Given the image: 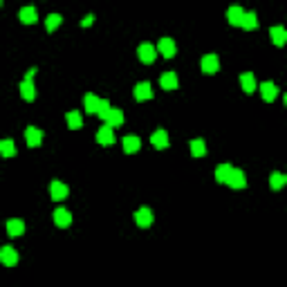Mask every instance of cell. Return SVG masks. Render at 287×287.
<instances>
[{
    "label": "cell",
    "instance_id": "1",
    "mask_svg": "<svg viewBox=\"0 0 287 287\" xmlns=\"http://www.w3.org/2000/svg\"><path fill=\"white\" fill-rule=\"evenodd\" d=\"M137 56H139L141 63L151 65L152 61L157 59V50H155V45H151V43H141V45L137 47Z\"/></svg>",
    "mask_w": 287,
    "mask_h": 287
},
{
    "label": "cell",
    "instance_id": "2",
    "mask_svg": "<svg viewBox=\"0 0 287 287\" xmlns=\"http://www.w3.org/2000/svg\"><path fill=\"white\" fill-rule=\"evenodd\" d=\"M224 184H229L231 188H245L247 186V177H245V173H242L240 169H231V173H229V177H227Z\"/></svg>",
    "mask_w": 287,
    "mask_h": 287
},
{
    "label": "cell",
    "instance_id": "3",
    "mask_svg": "<svg viewBox=\"0 0 287 287\" xmlns=\"http://www.w3.org/2000/svg\"><path fill=\"white\" fill-rule=\"evenodd\" d=\"M25 141H27L30 148H38L43 144V130H38L36 126H30L25 130Z\"/></svg>",
    "mask_w": 287,
    "mask_h": 287
},
{
    "label": "cell",
    "instance_id": "4",
    "mask_svg": "<svg viewBox=\"0 0 287 287\" xmlns=\"http://www.w3.org/2000/svg\"><path fill=\"white\" fill-rule=\"evenodd\" d=\"M0 263L5 265V267L18 265V252L14 247H0Z\"/></svg>",
    "mask_w": 287,
    "mask_h": 287
},
{
    "label": "cell",
    "instance_id": "5",
    "mask_svg": "<svg viewBox=\"0 0 287 287\" xmlns=\"http://www.w3.org/2000/svg\"><path fill=\"white\" fill-rule=\"evenodd\" d=\"M68 193H70V188H68V184H63V182L54 180L52 184H50V195H52V200H56V202L65 200L68 198Z\"/></svg>",
    "mask_w": 287,
    "mask_h": 287
},
{
    "label": "cell",
    "instance_id": "6",
    "mask_svg": "<svg viewBox=\"0 0 287 287\" xmlns=\"http://www.w3.org/2000/svg\"><path fill=\"white\" fill-rule=\"evenodd\" d=\"M135 222H137V227L148 229V227L152 224V211L148 209V206H141V209H137V213H135Z\"/></svg>",
    "mask_w": 287,
    "mask_h": 287
},
{
    "label": "cell",
    "instance_id": "7",
    "mask_svg": "<svg viewBox=\"0 0 287 287\" xmlns=\"http://www.w3.org/2000/svg\"><path fill=\"white\" fill-rule=\"evenodd\" d=\"M133 94H135L137 101H151L152 99V88L148 81H141L135 85V90H133Z\"/></svg>",
    "mask_w": 287,
    "mask_h": 287
},
{
    "label": "cell",
    "instance_id": "8",
    "mask_svg": "<svg viewBox=\"0 0 287 287\" xmlns=\"http://www.w3.org/2000/svg\"><path fill=\"white\" fill-rule=\"evenodd\" d=\"M155 50H157L164 59H173V56H175V41H173V38H162Z\"/></svg>",
    "mask_w": 287,
    "mask_h": 287
},
{
    "label": "cell",
    "instance_id": "9",
    "mask_svg": "<svg viewBox=\"0 0 287 287\" xmlns=\"http://www.w3.org/2000/svg\"><path fill=\"white\" fill-rule=\"evenodd\" d=\"M258 90H260V94H263V99L267 101V103H271V101L278 97V88H276V83L271 81H265L258 85Z\"/></svg>",
    "mask_w": 287,
    "mask_h": 287
},
{
    "label": "cell",
    "instance_id": "10",
    "mask_svg": "<svg viewBox=\"0 0 287 287\" xmlns=\"http://www.w3.org/2000/svg\"><path fill=\"white\" fill-rule=\"evenodd\" d=\"M151 144H152V148H157V151L169 148V133H166V130H155L151 135Z\"/></svg>",
    "mask_w": 287,
    "mask_h": 287
},
{
    "label": "cell",
    "instance_id": "11",
    "mask_svg": "<svg viewBox=\"0 0 287 287\" xmlns=\"http://www.w3.org/2000/svg\"><path fill=\"white\" fill-rule=\"evenodd\" d=\"M220 70V61H218L216 54H206L204 59H202V72L204 74H216Z\"/></svg>",
    "mask_w": 287,
    "mask_h": 287
},
{
    "label": "cell",
    "instance_id": "12",
    "mask_svg": "<svg viewBox=\"0 0 287 287\" xmlns=\"http://www.w3.org/2000/svg\"><path fill=\"white\" fill-rule=\"evenodd\" d=\"M97 141H99L101 146H112V144H115V133H112V128L108 126V123L99 128V133H97Z\"/></svg>",
    "mask_w": 287,
    "mask_h": 287
},
{
    "label": "cell",
    "instance_id": "13",
    "mask_svg": "<svg viewBox=\"0 0 287 287\" xmlns=\"http://www.w3.org/2000/svg\"><path fill=\"white\" fill-rule=\"evenodd\" d=\"M242 16H245V9L238 7V5H234V7H229L227 9V20H229V25H234V27H240Z\"/></svg>",
    "mask_w": 287,
    "mask_h": 287
},
{
    "label": "cell",
    "instance_id": "14",
    "mask_svg": "<svg viewBox=\"0 0 287 287\" xmlns=\"http://www.w3.org/2000/svg\"><path fill=\"white\" fill-rule=\"evenodd\" d=\"M54 224H56V227H61V229L70 227V224H72L70 211H68V209H63V206H61V209H56V211H54Z\"/></svg>",
    "mask_w": 287,
    "mask_h": 287
},
{
    "label": "cell",
    "instance_id": "15",
    "mask_svg": "<svg viewBox=\"0 0 287 287\" xmlns=\"http://www.w3.org/2000/svg\"><path fill=\"white\" fill-rule=\"evenodd\" d=\"M18 18H20V23L25 25H34L38 20V12H36V7H23L20 12H18Z\"/></svg>",
    "mask_w": 287,
    "mask_h": 287
},
{
    "label": "cell",
    "instance_id": "16",
    "mask_svg": "<svg viewBox=\"0 0 287 287\" xmlns=\"http://www.w3.org/2000/svg\"><path fill=\"white\" fill-rule=\"evenodd\" d=\"M270 36H271V43H274L276 47H283V45L287 43V32H285V27H281V25L271 27V30H270Z\"/></svg>",
    "mask_w": 287,
    "mask_h": 287
},
{
    "label": "cell",
    "instance_id": "17",
    "mask_svg": "<svg viewBox=\"0 0 287 287\" xmlns=\"http://www.w3.org/2000/svg\"><path fill=\"white\" fill-rule=\"evenodd\" d=\"M20 97L25 101L36 99V88H34V83H32V79H23V83H20Z\"/></svg>",
    "mask_w": 287,
    "mask_h": 287
},
{
    "label": "cell",
    "instance_id": "18",
    "mask_svg": "<svg viewBox=\"0 0 287 287\" xmlns=\"http://www.w3.org/2000/svg\"><path fill=\"white\" fill-rule=\"evenodd\" d=\"M103 123H108L110 128H117V126H121V123H123V112L119 110V108H110V112H108V117L103 119Z\"/></svg>",
    "mask_w": 287,
    "mask_h": 287
},
{
    "label": "cell",
    "instance_id": "19",
    "mask_svg": "<svg viewBox=\"0 0 287 287\" xmlns=\"http://www.w3.org/2000/svg\"><path fill=\"white\" fill-rule=\"evenodd\" d=\"M240 85H242V90H245L247 94H252V92H256V90H258L256 79H253L252 72H245V74H240Z\"/></svg>",
    "mask_w": 287,
    "mask_h": 287
},
{
    "label": "cell",
    "instance_id": "20",
    "mask_svg": "<svg viewBox=\"0 0 287 287\" xmlns=\"http://www.w3.org/2000/svg\"><path fill=\"white\" fill-rule=\"evenodd\" d=\"M7 234L12 236V238L23 236L25 234V222H23V220H16V218H14V220H9V222H7Z\"/></svg>",
    "mask_w": 287,
    "mask_h": 287
},
{
    "label": "cell",
    "instance_id": "21",
    "mask_svg": "<svg viewBox=\"0 0 287 287\" xmlns=\"http://www.w3.org/2000/svg\"><path fill=\"white\" fill-rule=\"evenodd\" d=\"M159 85L164 90H175L177 88V74L175 72H166V74L159 76Z\"/></svg>",
    "mask_w": 287,
    "mask_h": 287
},
{
    "label": "cell",
    "instance_id": "22",
    "mask_svg": "<svg viewBox=\"0 0 287 287\" xmlns=\"http://www.w3.org/2000/svg\"><path fill=\"white\" fill-rule=\"evenodd\" d=\"M141 146V141L137 135H128V137H123V151L128 152V155H133V152H137Z\"/></svg>",
    "mask_w": 287,
    "mask_h": 287
},
{
    "label": "cell",
    "instance_id": "23",
    "mask_svg": "<svg viewBox=\"0 0 287 287\" xmlns=\"http://www.w3.org/2000/svg\"><path fill=\"white\" fill-rule=\"evenodd\" d=\"M99 103H101V99L97 97V94H85V97H83V106H85V110H88L90 115H97Z\"/></svg>",
    "mask_w": 287,
    "mask_h": 287
},
{
    "label": "cell",
    "instance_id": "24",
    "mask_svg": "<svg viewBox=\"0 0 287 287\" xmlns=\"http://www.w3.org/2000/svg\"><path fill=\"white\" fill-rule=\"evenodd\" d=\"M240 27H245L247 32H253L258 30V16L253 12H245V16H242V23Z\"/></svg>",
    "mask_w": 287,
    "mask_h": 287
},
{
    "label": "cell",
    "instance_id": "25",
    "mask_svg": "<svg viewBox=\"0 0 287 287\" xmlns=\"http://www.w3.org/2000/svg\"><path fill=\"white\" fill-rule=\"evenodd\" d=\"M16 155V144L12 139H0V157H14Z\"/></svg>",
    "mask_w": 287,
    "mask_h": 287
},
{
    "label": "cell",
    "instance_id": "26",
    "mask_svg": "<svg viewBox=\"0 0 287 287\" xmlns=\"http://www.w3.org/2000/svg\"><path fill=\"white\" fill-rule=\"evenodd\" d=\"M191 155H193V157H204V155H206L204 139H193V141H191Z\"/></svg>",
    "mask_w": 287,
    "mask_h": 287
},
{
    "label": "cell",
    "instance_id": "27",
    "mask_svg": "<svg viewBox=\"0 0 287 287\" xmlns=\"http://www.w3.org/2000/svg\"><path fill=\"white\" fill-rule=\"evenodd\" d=\"M65 119H68V126H70L72 130H79L83 126V119H81V115H79L76 110L68 112V115H65Z\"/></svg>",
    "mask_w": 287,
    "mask_h": 287
},
{
    "label": "cell",
    "instance_id": "28",
    "mask_svg": "<svg viewBox=\"0 0 287 287\" xmlns=\"http://www.w3.org/2000/svg\"><path fill=\"white\" fill-rule=\"evenodd\" d=\"M285 184H287V177L283 175V173H271V175H270V186L274 188V191L283 188Z\"/></svg>",
    "mask_w": 287,
    "mask_h": 287
},
{
    "label": "cell",
    "instance_id": "29",
    "mask_svg": "<svg viewBox=\"0 0 287 287\" xmlns=\"http://www.w3.org/2000/svg\"><path fill=\"white\" fill-rule=\"evenodd\" d=\"M231 169H234V166H229V164H220V166H218V169H216V182L224 184L227 177H229V173H231Z\"/></svg>",
    "mask_w": 287,
    "mask_h": 287
},
{
    "label": "cell",
    "instance_id": "30",
    "mask_svg": "<svg viewBox=\"0 0 287 287\" xmlns=\"http://www.w3.org/2000/svg\"><path fill=\"white\" fill-rule=\"evenodd\" d=\"M61 20H63V18H61V14H50V16H47V20H45V30L52 34V32L61 25Z\"/></svg>",
    "mask_w": 287,
    "mask_h": 287
},
{
    "label": "cell",
    "instance_id": "31",
    "mask_svg": "<svg viewBox=\"0 0 287 287\" xmlns=\"http://www.w3.org/2000/svg\"><path fill=\"white\" fill-rule=\"evenodd\" d=\"M108 112H110V103H108L106 99H101V103H99V110H97V115H99L101 119H106V117H108Z\"/></svg>",
    "mask_w": 287,
    "mask_h": 287
},
{
    "label": "cell",
    "instance_id": "32",
    "mask_svg": "<svg viewBox=\"0 0 287 287\" xmlns=\"http://www.w3.org/2000/svg\"><path fill=\"white\" fill-rule=\"evenodd\" d=\"M92 23H94V16H85V18L81 20V27H90Z\"/></svg>",
    "mask_w": 287,
    "mask_h": 287
},
{
    "label": "cell",
    "instance_id": "33",
    "mask_svg": "<svg viewBox=\"0 0 287 287\" xmlns=\"http://www.w3.org/2000/svg\"><path fill=\"white\" fill-rule=\"evenodd\" d=\"M36 74V68H32V70H27V74H25V79H34Z\"/></svg>",
    "mask_w": 287,
    "mask_h": 287
}]
</instances>
